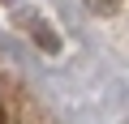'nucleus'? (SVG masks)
I'll return each mask as SVG.
<instances>
[{"label":"nucleus","instance_id":"7ed1b4c3","mask_svg":"<svg viewBox=\"0 0 129 124\" xmlns=\"http://www.w3.org/2000/svg\"><path fill=\"white\" fill-rule=\"evenodd\" d=\"M0 124H9V120H5V107H0Z\"/></svg>","mask_w":129,"mask_h":124},{"label":"nucleus","instance_id":"f03ea898","mask_svg":"<svg viewBox=\"0 0 129 124\" xmlns=\"http://www.w3.org/2000/svg\"><path fill=\"white\" fill-rule=\"evenodd\" d=\"M120 5H125V0H86V9H90V13H99V17H108V13H116Z\"/></svg>","mask_w":129,"mask_h":124},{"label":"nucleus","instance_id":"f257e3e1","mask_svg":"<svg viewBox=\"0 0 129 124\" xmlns=\"http://www.w3.org/2000/svg\"><path fill=\"white\" fill-rule=\"evenodd\" d=\"M26 30H30V39H35L43 51H60V39L52 34V26H47L43 17H30V13H26Z\"/></svg>","mask_w":129,"mask_h":124}]
</instances>
